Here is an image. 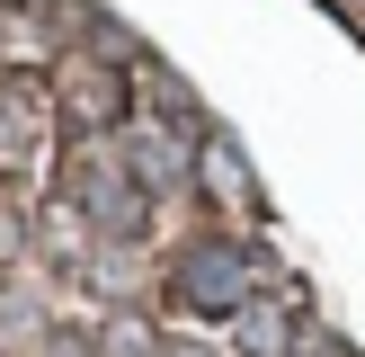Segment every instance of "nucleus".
Returning a JSON list of instances; mask_svg holds the SVG:
<instances>
[{"instance_id": "obj_1", "label": "nucleus", "mask_w": 365, "mask_h": 357, "mask_svg": "<svg viewBox=\"0 0 365 357\" xmlns=\"http://www.w3.org/2000/svg\"><path fill=\"white\" fill-rule=\"evenodd\" d=\"M250 277H259V259H250L241 241H205L178 259V303H196V313H232V303H250Z\"/></svg>"}]
</instances>
